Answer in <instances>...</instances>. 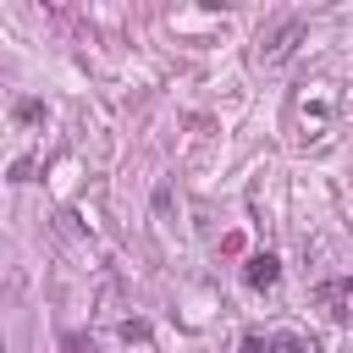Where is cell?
<instances>
[{
    "mask_svg": "<svg viewBox=\"0 0 353 353\" xmlns=\"http://www.w3.org/2000/svg\"><path fill=\"white\" fill-rule=\"evenodd\" d=\"M39 116H44L39 99H22V105H17V121H39Z\"/></svg>",
    "mask_w": 353,
    "mask_h": 353,
    "instance_id": "5b68a950",
    "label": "cell"
},
{
    "mask_svg": "<svg viewBox=\"0 0 353 353\" xmlns=\"http://www.w3.org/2000/svg\"><path fill=\"white\" fill-rule=\"evenodd\" d=\"M121 336H127V342H149V325H143V320H127Z\"/></svg>",
    "mask_w": 353,
    "mask_h": 353,
    "instance_id": "8992f818",
    "label": "cell"
},
{
    "mask_svg": "<svg viewBox=\"0 0 353 353\" xmlns=\"http://www.w3.org/2000/svg\"><path fill=\"white\" fill-rule=\"evenodd\" d=\"M199 6H210V11H215V6H221V0H199Z\"/></svg>",
    "mask_w": 353,
    "mask_h": 353,
    "instance_id": "ba28073f",
    "label": "cell"
},
{
    "mask_svg": "<svg viewBox=\"0 0 353 353\" xmlns=\"http://www.w3.org/2000/svg\"><path fill=\"white\" fill-rule=\"evenodd\" d=\"M314 303L331 314V320H347L353 314V276H336V281H320L314 287Z\"/></svg>",
    "mask_w": 353,
    "mask_h": 353,
    "instance_id": "6da1fadb",
    "label": "cell"
},
{
    "mask_svg": "<svg viewBox=\"0 0 353 353\" xmlns=\"http://www.w3.org/2000/svg\"><path fill=\"white\" fill-rule=\"evenodd\" d=\"M303 33H309L303 22H281V28H276V33H270V39L259 44V55H265V61L276 66V61H287V55H292V50L303 44Z\"/></svg>",
    "mask_w": 353,
    "mask_h": 353,
    "instance_id": "3957f363",
    "label": "cell"
},
{
    "mask_svg": "<svg viewBox=\"0 0 353 353\" xmlns=\"http://www.w3.org/2000/svg\"><path fill=\"white\" fill-rule=\"evenodd\" d=\"M243 281H248L254 292H265V287H276V281H281V259H276L270 248H259V254H248V259H243Z\"/></svg>",
    "mask_w": 353,
    "mask_h": 353,
    "instance_id": "7a4b0ae2",
    "label": "cell"
},
{
    "mask_svg": "<svg viewBox=\"0 0 353 353\" xmlns=\"http://www.w3.org/2000/svg\"><path fill=\"white\" fill-rule=\"evenodd\" d=\"M243 353H270V342L265 336H243Z\"/></svg>",
    "mask_w": 353,
    "mask_h": 353,
    "instance_id": "52a82bcc",
    "label": "cell"
},
{
    "mask_svg": "<svg viewBox=\"0 0 353 353\" xmlns=\"http://www.w3.org/2000/svg\"><path fill=\"white\" fill-rule=\"evenodd\" d=\"M270 353H320V342L298 336V331H281V336H270Z\"/></svg>",
    "mask_w": 353,
    "mask_h": 353,
    "instance_id": "277c9868",
    "label": "cell"
}]
</instances>
